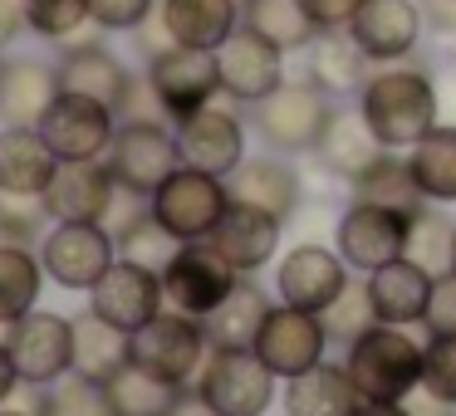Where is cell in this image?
<instances>
[{"label":"cell","instance_id":"45","mask_svg":"<svg viewBox=\"0 0 456 416\" xmlns=\"http://www.w3.org/2000/svg\"><path fill=\"white\" fill-rule=\"evenodd\" d=\"M158 15V0H89V20L103 35H133Z\"/></svg>","mask_w":456,"mask_h":416},{"label":"cell","instance_id":"44","mask_svg":"<svg viewBox=\"0 0 456 416\" xmlns=\"http://www.w3.org/2000/svg\"><path fill=\"white\" fill-rule=\"evenodd\" d=\"M417 392L436 406H456V338L432 333V343L422 348V387Z\"/></svg>","mask_w":456,"mask_h":416},{"label":"cell","instance_id":"53","mask_svg":"<svg viewBox=\"0 0 456 416\" xmlns=\"http://www.w3.org/2000/svg\"><path fill=\"white\" fill-rule=\"evenodd\" d=\"M5 64H11V60H5V50H0V74H5Z\"/></svg>","mask_w":456,"mask_h":416},{"label":"cell","instance_id":"47","mask_svg":"<svg viewBox=\"0 0 456 416\" xmlns=\"http://www.w3.org/2000/svg\"><path fill=\"white\" fill-rule=\"evenodd\" d=\"M309 11V20H314V30L324 35V30H348V20L358 15V5L363 0H299Z\"/></svg>","mask_w":456,"mask_h":416},{"label":"cell","instance_id":"39","mask_svg":"<svg viewBox=\"0 0 456 416\" xmlns=\"http://www.w3.org/2000/svg\"><path fill=\"white\" fill-rule=\"evenodd\" d=\"M89 25V0H30V11H25V30L45 44H69Z\"/></svg>","mask_w":456,"mask_h":416},{"label":"cell","instance_id":"28","mask_svg":"<svg viewBox=\"0 0 456 416\" xmlns=\"http://www.w3.org/2000/svg\"><path fill=\"white\" fill-rule=\"evenodd\" d=\"M226 191H231V201L260 206V211H270V216H280V220L299 206V177H295V167L280 162V157H246L226 177Z\"/></svg>","mask_w":456,"mask_h":416},{"label":"cell","instance_id":"37","mask_svg":"<svg viewBox=\"0 0 456 416\" xmlns=\"http://www.w3.org/2000/svg\"><path fill=\"white\" fill-rule=\"evenodd\" d=\"M103 392H109L113 416H172L182 387H172V382H162V377L142 372L138 363H128L123 372H113L109 382H103Z\"/></svg>","mask_w":456,"mask_h":416},{"label":"cell","instance_id":"40","mask_svg":"<svg viewBox=\"0 0 456 416\" xmlns=\"http://www.w3.org/2000/svg\"><path fill=\"white\" fill-rule=\"evenodd\" d=\"M113 245H118V260H133V265H148V269L162 275V265L172 260L177 240L152 220V211H142L138 220H128L123 230H113Z\"/></svg>","mask_w":456,"mask_h":416},{"label":"cell","instance_id":"51","mask_svg":"<svg viewBox=\"0 0 456 416\" xmlns=\"http://www.w3.org/2000/svg\"><path fill=\"white\" fill-rule=\"evenodd\" d=\"M354 416H412V412H407L403 402H363Z\"/></svg>","mask_w":456,"mask_h":416},{"label":"cell","instance_id":"1","mask_svg":"<svg viewBox=\"0 0 456 416\" xmlns=\"http://www.w3.org/2000/svg\"><path fill=\"white\" fill-rule=\"evenodd\" d=\"M358 113L373 128L383 148H412L427 128L436 123V84L412 64L397 69H373L368 84L358 89Z\"/></svg>","mask_w":456,"mask_h":416},{"label":"cell","instance_id":"13","mask_svg":"<svg viewBox=\"0 0 456 416\" xmlns=\"http://www.w3.org/2000/svg\"><path fill=\"white\" fill-rule=\"evenodd\" d=\"M324 318L309 314V308H295V304H270L265 324H260L256 333V357L270 367L275 377H295L305 372V367H314L319 357H324Z\"/></svg>","mask_w":456,"mask_h":416},{"label":"cell","instance_id":"36","mask_svg":"<svg viewBox=\"0 0 456 416\" xmlns=\"http://www.w3.org/2000/svg\"><path fill=\"white\" fill-rule=\"evenodd\" d=\"M354 191H358V201L387 206V211H397V216H417L422 201H427L422 191H417V181H412V167H407L393 148H383L373 157V167H368L363 177H354Z\"/></svg>","mask_w":456,"mask_h":416},{"label":"cell","instance_id":"41","mask_svg":"<svg viewBox=\"0 0 456 416\" xmlns=\"http://www.w3.org/2000/svg\"><path fill=\"white\" fill-rule=\"evenodd\" d=\"M40 416H113L103 382H84V377H60L54 387H45Z\"/></svg>","mask_w":456,"mask_h":416},{"label":"cell","instance_id":"15","mask_svg":"<svg viewBox=\"0 0 456 416\" xmlns=\"http://www.w3.org/2000/svg\"><path fill=\"white\" fill-rule=\"evenodd\" d=\"M89 308L99 318H109L113 328L133 333V328H142L148 318H158L162 308H167V299H162V275L148 265H133V260H113L109 275L89 289Z\"/></svg>","mask_w":456,"mask_h":416},{"label":"cell","instance_id":"32","mask_svg":"<svg viewBox=\"0 0 456 416\" xmlns=\"http://www.w3.org/2000/svg\"><path fill=\"white\" fill-rule=\"evenodd\" d=\"M123 367H128V333L113 328L109 318H99L94 308L74 318V377H84V382H109Z\"/></svg>","mask_w":456,"mask_h":416},{"label":"cell","instance_id":"18","mask_svg":"<svg viewBox=\"0 0 456 416\" xmlns=\"http://www.w3.org/2000/svg\"><path fill=\"white\" fill-rule=\"evenodd\" d=\"M54 69H60V89L84 93V99H99V103H109L113 113H123L133 84H138L128 64H123L109 44H99V40H69V44H60Z\"/></svg>","mask_w":456,"mask_h":416},{"label":"cell","instance_id":"4","mask_svg":"<svg viewBox=\"0 0 456 416\" xmlns=\"http://www.w3.org/2000/svg\"><path fill=\"white\" fill-rule=\"evenodd\" d=\"M226 206H231L226 177L197 172V167H187V162L148 196L152 220H158L177 245H187V240H211V230L226 216Z\"/></svg>","mask_w":456,"mask_h":416},{"label":"cell","instance_id":"17","mask_svg":"<svg viewBox=\"0 0 456 416\" xmlns=\"http://www.w3.org/2000/svg\"><path fill=\"white\" fill-rule=\"evenodd\" d=\"M216 69H221V93L236 103H256L265 93H275L285 84V50L256 35L250 25H240L226 44L216 50Z\"/></svg>","mask_w":456,"mask_h":416},{"label":"cell","instance_id":"29","mask_svg":"<svg viewBox=\"0 0 456 416\" xmlns=\"http://www.w3.org/2000/svg\"><path fill=\"white\" fill-rule=\"evenodd\" d=\"M319 162H324L334 177L354 181L363 177L368 167H373V157L383 152V142L373 138V128L363 123V113L358 108H334L324 123V132H319Z\"/></svg>","mask_w":456,"mask_h":416},{"label":"cell","instance_id":"31","mask_svg":"<svg viewBox=\"0 0 456 416\" xmlns=\"http://www.w3.org/2000/svg\"><path fill=\"white\" fill-rule=\"evenodd\" d=\"M265 314H270L265 289L240 275L236 289H231L201 324H207L211 348H256V333H260V324H265Z\"/></svg>","mask_w":456,"mask_h":416},{"label":"cell","instance_id":"49","mask_svg":"<svg viewBox=\"0 0 456 416\" xmlns=\"http://www.w3.org/2000/svg\"><path fill=\"white\" fill-rule=\"evenodd\" d=\"M15 396H20V372H15V357L5 348V338H0V406L15 402Z\"/></svg>","mask_w":456,"mask_h":416},{"label":"cell","instance_id":"34","mask_svg":"<svg viewBox=\"0 0 456 416\" xmlns=\"http://www.w3.org/2000/svg\"><path fill=\"white\" fill-rule=\"evenodd\" d=\"M407 167H412V181L427 201H456V128L452 123H432L412 142Z\"/></svg>","mask_w":456,"mask_h":416},{"label":"cell","instance_id":"33","mask_svg":"<svg viewBox=\"0 0 456 416\" xmlns=\"http://www.w3.org/2000/svg\"><path fill=\"white\" fill-rule=\"evenodd\" d=\"M45 284H50V279H45L40 250L0 240V328H11L15 318H25L30 308H40Z\"/></svg>","mask_w":456,"mask_h":416},{"label":"cell","instance_id":"52","mask_svg":"<svg viewBox=\"0 0 456 416\" xmlns=\"http://www.w3.org/2000/svg\"><path fill=\"white\" fill-rule=\"evenodd\" d=\"M0 416H40V412H35V406H20V402H5V406H0Z\"/></svg>","mask_w":456,"mask_h":416},{"label":"cell","instance_id":"24","mask_svg":"<svg viewBox=\"0 0 456 416\" xmlns=\"http://www.w3.org/2000/svg\"><path fill=\"white\" fill-rule=\"evenodd\" d=\"M60 99V69L45 60H11L0 74V123L5 128H35L45 108Z\"/></svg>","mask_w":456,"mask_h":416},{"label":"cell","instance_id":"19","mask_svg":"<svg viewBox=\"0 0 456 416\" xmlns=\"http://www.w3.org/2000/svg\"><path fill=\"white\" fill-rule=\"evenodd\" d=\"M403 245H407V216L387 206H373V201H354L338 220V255L344 265L363 269H383L387 260H403Z\"/></svg>","mask_w":456,"mask_h":416},{"label":"cell","instance_id":"22","mask_svg":"<svg viewBox=\"0 0 456 416\" xmlns=\"http://www.w3.org/2000/svg\"><path fill=\"white\" fill-rule=\"evenodd\" d=\"M280 226H285V220L270 216V211L246 206V201H231L226 216L216 220V230H211V245L236 265V275H256V269H265L270 260H275Z\"/></svg>","mask_w":456,"mask_h":416},{"label":"cell","instance_id":"27","mask_svg":"<svg viewBox=\"0 0 456 416\" xmlns=\"http://www.w3.org/2000/svg\"><path fill=\"white\" fill-rule=\"evenodd\" d=\"M54 167H60V157L45 148L40 128H0V191L45 196Z\"/></svg>","mask_w":456,"mask_h":416},{"label":"cell","instance_id":"54","mask_svg":"<svg viewBox=\"0 0 456 416\" xmlns=\"http://www.w3.org/2000/svg\"><path fill=\"white\" fill-rule=\"evenodd\" d=\"M452 269H456V255H452Z\"/></svg>","mask_w":456,"mask_h":416},{"label":"cell","instance_id":"43","mask_svg":"<svg viewBox=\"0 0 456 416\" xmlns=\"http://www.w3.org/2000/svg\"><path fill=\"white\" fill-rule=\"evenodd\" d=\"M319 318H324V333H329V338H338V343H354L358 333H368V328L378 324L373 299H368V284H354V279H348L344 294H338Z\"/></svg>","mask_w":456,"mask_h":416},{"label":"cell","instance_id":"50","mask_svg":"<svg viewBox=\"0 0 456 416\" xmlns=\"http://www.w3.org/2000/svg\"><path fill=\"white\" fill-rule=\"evenodd\" d=\"M422 15H427V25L456 35V0H422Z\"/></svg>","mask_w":456,"mask_h":416},{"label":"cell","instance_id":"35","mask_svg":"<svg viewBox=\"0 0 456 416\" xmlns=\"http://www.w3.org/2000/svg\"><path fill=\"white\" fill-rule=\"evenodd\" d=\"M240 25L265 35V40L285 54H305L319 35L299 0H240Z\"/></svg>","mask_w":456,"mask_h":416},{"label":"cell","instance_id":"6","mask_svg":"<svg viewBox=\"0 0 456 416\" xmlns=\"http://www.w3.org/2000/svg\"><path fill=\"white\" fill-rule=\"evenodd\" d=\"M103 167L113 172V181H118L123 191L152 196V191L182 167L177 132L162 118H118V132H113V142H109Z\"/></svg>","mask_w":456,"mask_h":416},{"label":"cell","instance_id":"12","mask_svg":"<svg viewBox=\"0 0 456 416\" xmlns=\"http://www.w3.org/2000/svg\"><path fill=\"white\" fill-rule=\"evenodd\" d=\"M35 128H40L45 148L60 162H103L113 132H118V113L99 99L60 89V99L45 108V118L35 123Z\"/></svg>","mask_w":456,"mask_h":416},{"label":"cell","instance_id":"25","mask_svg":"<svg viewBox=\"0 0 456 416\" xmlns=\"http://www.w3.org/2000/svg\"><path fill=\"white\" fill-rule=\"evenodd\" d=\"M358 406H363V396H358L348 367L324 363V357L295 372L285 387V416H354Z\"/></svg>","mask_w":456,"mask_h":416},{"label":"cell","instance_id":"10","mask_svg":"<svg viewBox=\"0 0 456 416\" xmlns=\"http://www.w3.org/2000/svg\"><path fill=\"white\" fill-rule=\"evenodd\" d=\"M148 89L162 103L172 123L187 113L207 108L221 93V69H216V50H191V44H162L148 54Z\"/></svg>","mask_w":456,"mask_h":416},{"label":"cell","instance_id":"30","mask_svg":"<svg viewBox=\"0 0 456 416\" xmlns=\"http://www.w3.org/2000/svg\"><path fill=\"white\" fill-rule=\"evenodd\" d=\"M305 54H309V84H319L329 99L358 93V89L368 84V74H373V60L358 50L348 30H324V35H314V44H309Z\"/></svg>","mask_w":456,"mask_h":416},{"label":"cell","instance_id":"9","mask_svg":"<svg viewBox=\"0 0 456 416\" xmlns=\"http://www.w3.org/2000/svg\"><path fill=\"white\" fill-rule=\"evenodd\" d=\"M5 348L15 357L20 387H54L60 377L74 372V318L54 314V308H30L5 328Z\"/></svg>","mask_w":456,"mask_h":416},{"label":"cell","instance_id":"5","mask_svg":"<svg viewBox=\"0 0 456 416\" xmlns=\"http://www.w3.org/2000/svg\"><path fill=\"white\" fill-rule=\"evenodd\" d=\"M35 250H40L45 279L69 289V294H89L118 260L113 230L99 226V220H54Z\"/></svg>","mask_w":456,"mask_h":416},{"label":"cell","instance_id":"11","mask_svg":"<svg viewBox=\"0 0 456 416\" xmlns=\"http://www.w3.org/2000/svg\"><path fill=\"white\" fill-rule=\"evenodd\" d=\"M236 265L221 255L211 240H187V245L172 250V260L162 265V299L167 308L191 318H207L221 299L236 289Z\"/></svg>","mask_w":456,"mask_h":416},{"label":"cell","instance_id":"20","mask_svg":"<svg viewBox=\"0 0 456 416\" xmlns=\"http://www.w3.org/2000/svg\"><path fill=\"white\" fill-rule=\"evenodd\" d=\"M348 284V269H344V255L324 245H295L275 269V289H280V304H295V308H309V314H324Z\"/></svg>","mask_w":456,"mask_h":416},{"label":"cell","instance_id":"7","mask_svg":"<svg viewBox=\"0 0 456 416\" xmlns=\"http://www.w3.org/2000/svg\"><path fill=\"white\" fill-rule=\"evenodd\" d=\"M329 113H334L329 93L309 79H295V84L285 79L275 93L250 103V123H256L260 142L270 152H314Z\"/></svg>","mask_w":456,"mask_h":416},{"label":"cell","instance_id":"21","mask_svg":"<svg viewBox=\"0 0 456 416\" xmlns=\"http://www.w3.org/2000/svg\"><path fill=\"white\" fill-rule=\"evenodd\" d=\"M118 196V181L103 162H60L45 187L50 220H109V206Z\"/></svg>","mask_w":456,"mask_h":416},{"label":"cell","instance_id":"48","mask_svg":"<svg viewBox=\"0 0 456 416\" xmlns=\"http://www.w3.org/2000/svg\"><path fill=\"white\" fill-rule=\"evenodd\" d=\"M25 11H30V0H0V50L15 44L20 35H30L25 30Z\"/></svg>","mask_w":456,"mask_h":416},{"label":"cell","instance_id":"16","mask_svg":"<svg viewBox=\"0 0 456 416\" xmlns=\"http://www.w3.org/2000/svg\"><path fill=\"white\" fill-rule=\"evenodd\" d=\"M427 30L422 0H363L358 15L348 20V35L354 44L368 54L373 64H397L417 50Z\"/></svg>","mask_w":456,"mask_h":416},{"label":"cell","instance_id":"38","mask_svg":"<svg viewBox=\"0 0 456 416\" xmlns=\"http://www.w3.org/2000/svg\"><path fill=\"white\" fill-rule=\"evenodd\" d=\"M452 255H456V226L442 211H417V216H407L403 260H412L417 269L442 279V275H452Z\"/></svg>","mask_w":456,"mask_h":416},{"label":"cell","instance_id":"8","mask_svg":"<svg viewBox=\"0 0 456 416\" xmlns=\"http://www.w3.org/2000/svg\"><path fill=\"white\" fill-rule=\"evenodd\" d=\"M197 392L216 416H265L275 402V372L256 357V348H211Z\"/></svg>","mask_w":456,"mask_h":416},{"label":"cell","instance_id":"23","mask_svg":"<svg viewBox=\"0 0 456 416\" xmlns=\"http://www.w3.org/2000/svg\"><path fill=\"white\" fill-rule=\"evenodd\" d=\"M158 25L172 44L221 50L240 30V0H158Z\"/></svg>","mask_w":456,"mask_h":416},{"label":"cell","instance_id":"46","mask_svg":"<svg viewBox=\"0 0 456 416\" xmlns=\"http://www.w3.org/2000/svg\"><path fill=\"white\" fill-rule=\"evenodd\" d=\"M427 333H446L456 338V269L442 279H432V299H427V314H422Z\"/></svg>","mask_w":456,"mask_h":416},{"label":"cell","instance_id":"42","mask_svg":"<svg viewBox=\"0 0 456 416\" xmlns=\"http://www.w3.org/2000/svg\"><path fill=\"white\" fill-rule=\"evenodd\" d=\"M50 226L54 220H50V211H45V196L0 191V240H11V245H40Z\"/></svg>","mask_w":456,"mask_h":416},{"label":"cell","instance_id":"2","mask_svg":"<svg viewBox=\"0 0 456 416\" xmlns=\"http://www.w3.org/2000/svg\"><path fill=\"white\" fill-rule=\"evenodd\" d=\"M344 367L363 402H403L422 387V348L403 333V324H373L358 333Z\"/></svg>","mask_w":456,"mask_h":416},{"label":"cell","instance_id":"14","mask_svg":"<svg viewBox=\"0 0 456 416\" xmlns=\"http://www.w3.org/2000/svg\"><path fill=\"white\" fill-rule=\"evenodd\" d=\"M177 148H182V162L197 172H211V177H231V172L246 162V123L236 118L231 108H207L177 118Z\"/></svg>","mask_w":456,"mask_h":416},{"label":"cell","instance_id":"26","mask_svg":"<svg viewBox=\"0 0 456 416\" xmlns=\"http://www.w3.org/2000/svg\"><path fill=\"white\" fill-rule=\"evenodd\" d=\"M368 299H373L378 324H422L427 299H432V275L417 269L412 260H387L383 269L368 275Z\"/></svg>","mask_w":456,"mask_h":416},{"label":"cell","instance_id":"3","mask_svg":"<svg viewBox=\"0 0 456 416\" xmlns=\"http://www.w3.org/2000/svg\"><path fill=\"white\" fill-rule=\"evenodd\" d=\"M211 353L207 324L191 314H177V308H162L158 318H148L142 328L128 333V363H138L142 372L162 377L172 387H191Z\"/></svg>","mask_w":456,"mask_h":416}]
</instances>
